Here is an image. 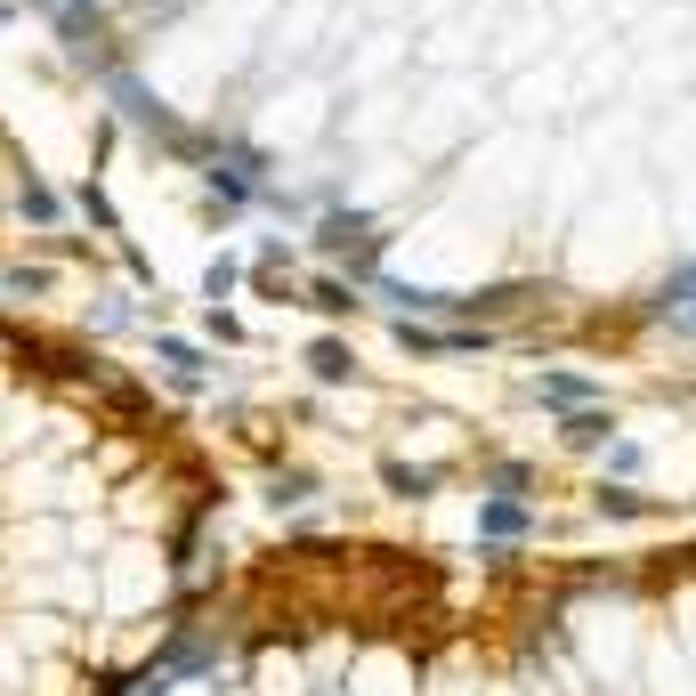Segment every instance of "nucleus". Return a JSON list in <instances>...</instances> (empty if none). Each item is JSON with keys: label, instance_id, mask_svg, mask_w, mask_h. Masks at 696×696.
I'll use <instances>...</instances> for the list:
<instances>
[{"label": "nucleus", "instance_id": "nucleus-1", "mask_svg": "<svg viewBox=\"0 0 696 696\" xmlns=\"http://www.w3.org/2000/svg\"><path fill=\"white\" fill-rule=\"evenodd\" d=\"M478 526H486V535H526V502H510V495H502V502H486V519H478Z\"/></svg>", "mask_w": 696, "mask_h": 696}, {"label": "nucleus", "instance_id": "nucleus-2", "mask_svg": "<svg viewBox=\"0 0 696 696\" xmlns=\"http://www.w3.org/2000/svg\"><path fill=\"white\" fill-rule=\"evenodd\" d=\"M543 397H550V405H576V397H591V381H576V373H550V381H543Z\"/></svg>", "mask_w": 696, "mask_h": 696}, {"label": "nucleus", "instance_id": "nucleus-3", "mask_svg": "<svg viewBox=\"0 0 696 696\" xmlns=\"http://www.w3.org/2000/svg\"><path fill=\"white\" fill-rule=\"evenodd\" d=\"M388 486H397V495H421V486H429V469H405V462H388Z\"/></svg>", "mask_w": 696, "mask_h": 696}, {"label": "nucleus", "instance_id": "nucleus-4", "mask_svg": "<svg viewBox=\"0 0 696 696\" xmlns=\"http://www.w3.org/2000/svg\"><path fill=\"white\" fill-rule=\"evenodd\" d=\"M316 373H324V381H340V373H348V348L324 340V348H316Z\"/></svg>", "mask_w": 696, "mask_h": 696}]
</instances>
